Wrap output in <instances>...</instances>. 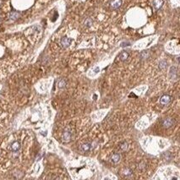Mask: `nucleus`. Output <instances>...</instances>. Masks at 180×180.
<instances>
[{
  "label": "nucleus",
  "mask_w": 180,
  "mask_h": 180,
  "mask_svg": "<svg viewBox=\"0 0 180 180\" xmlns=\"http://www.w3.org/2000/svg\"><path fill=\"white\" fill-rule=\"evenodd\" d=\"M120 158H121V156H120V154H118V153L112 154V156H111V160H112V162H114V163L119 162L120 161Z\"/></svg>",
  "instance_id": "6e6552de"
},
{
  "label": "nucleus",
  "mask_w": 180,
  "mask_h": 180,
  "mask_svg": "<svg viewBox=\"0 0 180 180\" xmlns=\"http://www.w3.org/2000/svg\"><path fill=\"white\" fill-rule=\"evenodd\" d=\"M132 173V171L130 170V169H127V170H125V175H130V174Z\"/></svg>",
  "instance_id": "2eb2a0df"
},
{
  "label": "nucleus",
  "mask_w": 180,
  "mask_h": 180,
  "mask_svg": "<svg viewBox=\"0 0 180 180\" xmlns=\"http://www.w3.org/2000/svg\"><path fill=\"white\" fill-rule=\"evenodd\" d=\"M71 42H72L71 38H69V37H67V36H63L60 40V46L63 48H66L70 46Z\"/></svg>",
  "instance_id": "f03ea898"
},
{
  "label": "nucleus",
  "mask_w": 180,
  "mask_h": 180,
  "mask_svg": "<svg viewBox=\"0 0 180 180\" xmlns=\"http://www.w3.org/2000/svg\"><path fill=\"white\" fill-rule=\"evenodd\" d=\"M71 136H72V134L70 131H68V130H66V131L63 132V135H62V140L64 142H69V140H71Z\"/></svg>",
  "instance_id": "423d86ee"
},
{
  "label": "nucleus",
  "mask_w": 180,
  "mask_h": 180,
  "mask_svg": "<svg viewBox=\"0 0 180 180\" xmlns=\"http://www.w3.org/2000/svg\"><path fill=\"white\" fill-rule=\"evenodd\" d=\"M81 149H82V150L84 152H88L91 149V145L90 143H86V144H84L82 146H81Z\"/></svg>",
  "instance_id": "1a4fd4ad"
},
{
  "label": "nucleus",
  "mask_w": 180,
  "mask_h": 180,
  "mask_svg": "<svg viewBox=\"0 0 180 180\" xmlns=\"http://www.w3.org/2000/svg\"><path fill=\"white\" fill-rule=\"evenodd\" d=\"M91 25H92V20L91 18L86 19V21H85V25H86V27H90Z\"/></svg>",
  "instance_id": "f8f14e48"
},
{
  "label": "nucleus",
  "mask_w": 180,
  "mask_h": 180,
  "mask_svg": "<svg viewBox=\"0 0 180 180\" xmlns=\"http://www.w3.org/2000/svg\"><path fill=\"white\" fill-rule=\"evenodd\" d=\"M128 57H129V53H127V52H123V53H121V54L119 55V59L122 61L126 60L128 59Z\"/></svg>",
  "instance_id": "9d476101"
},
{
  "label": "nucleus",
  "mask_w": 180,
  "mask_h": 180,
  "mask_svg": "<svg viewBox=\"0 0 180 180\" xmlns=\"http://www.w3.org/2000/svg\"><path fill=\"white\" fill-rule=\"evenodd\" d=\"M128 148V144L126 143V142H123V143L121 144V149L122 150H126Z\"/></svg>",
  "instance_id": "4468645a"
},
{
  "label": "nucleus",
  "mask_w": 180,
  "mask_h": 180,
  "mask_svg": "<svg viewBox=\"0 0 180 180\" xmlns=\"http://www.w3.org/2000/svg\"><path fill=\"white\" fill-rule=\"evenodd\" d=\"M66 86V81L63 80V79H61L59 80V82H58V86H59V88H63Z\"/></svg>",
  "instance_id": "9b49d317"
},
{
  "label": "nucleus",
  "mask_w": 180,
  "mask_h": 180,
  "mask_svg": "<svg viewBox=\"0 0 180 180\" xmlns=\"http://www.w3.org/2000/svg\"><path fill=\"white\" fill-rule=\"evenodd\" d=\"M173 118H165V119H163V121H162V126H163L164 128H170L173 126Z\"/></svg>",
  "instance_id": "39448f33"
},
{
  "label": "nucleus",
  "mask_w": 180,
  "mask_h": 180,
  "mask_svg": "<svg viewBox=\"0 0 180 180\" xmlns=\"http://www.w3.org/2000/svg\"><path fill=\"white\" fill-rule=\"evenodd\" d=\"M163 4H164L163 0H154L153 1V6L155 7L156 10L161 8L162 5H163Z\"/></svg>",
  "instance_id": "0eeeda50"
},
{
  "label": "nucleus",
  "mask_w": 180,
  "mask_h": 180,
  "mask_svg": "<svg viewBox=\"0 0 180 180\" xmlns=\"http://www.w3.org/2000/svg\"><path fill=\"white\" fill-rule=\"evenodd\" d=\"M122 5V0H111L110 2V7L112 10H117Z\"/></svg>",
  "instance_id": "7ed1b4c3"
},
{
  "label": "nucleus",
  "mask_w": 180,
  "mask_h": 180,
  "mask_svg": "<svg viewBox=\"0 0 180 180\" xmlns=\"http://www.w3.org/2000/svg\"><path fill=\"white\" fill-rule=\"evenodd\" d=\"M167 67V63L165 61H162V62L159 63V68L161 69H164Z\"/></svg>",
  "instance_id": "ddd939ff"
},
{
  "label": "nucleus",
  "mask_w": 180,
  "mask_h": 180,
  "mask_svg": "<svg viewBox=\"0 0 180 180\" xmlns=\"http://www.w3.org/2000/svg\"><path fill=\"white\" fill-rule=\"evenodd\" d=\"M21 149V142L19 140H14L10 146V150L13 154H18Z\"/></svg>",
  "instance_id": "f257e3e1"
},
{
  "label": "nucleus",
  "mask_w": 180,
  "mask_h": 180,
  "mask_svg": "<svg viewBox=\"0 0 180 180\" xmlns=\"http://www.w3.org/2000/svg\"><path fill=\"white\" fill-rule=\"evenodd\" d=\"M171 100H172V97H171L169 95H163L160 98V102L162 105H167V104L170 102Z\"/></svg>",
  "instance_id": "20e7f679"
}]
</instances>
